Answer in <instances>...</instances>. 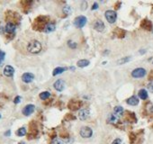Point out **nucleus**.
Wrapping results in <instances>:
<instances>
[{
	"mask_svg": "<svg viewBox=\"0 0 153 144\" xmlns=\"http://www.w3.org/2000/svg\"><path fill=\"white\" fill-rule=\"evenodd\" d=\"M112 144H124V143H123L121 139H115V140L112 142Z\"/></svg>",
	"mask_w": 153,
	"mask_h": 144,
	"instance_id": "27",
	"label": "nucleus"
},
{
	"mask_svg": "<svg viewBox=\"0 0 153 144\" xmlns=\"http://www.w3.org/2000/svg\"><path fill=\"white\" fill-rule=\"evenodd\" d=\"M14 73V69L12 66H6L4 69V75L6 76V77H13Z\"/></svg>",
	"mask_w": 153,
	"mask_h": 144,
	"instance_id": "11",
	"label": "nucleus"
},
{
	"mask_svg": "<svg viewBox=\"0 0 153 144\" xmlns=\"http://www.w3.org/2000/svg\"><path fill=\"white\" fill-rule=\"evenodd\" d=\"M15 29H16V26L15 25H14L13 23H7L6 25V28H5V30H6V32L7 33H10V34H12V33H14V32H15Z\"/></svg>",
	"mask_w": 153,
	"mask_h": 144,
	"instance_id": "12",
	"label": "nucleus"
},
{
	"mask_svg": "<svg viewBox=\"0 0 153 144\" xmlns=\"http://www.w3.org/2000/svg\"><path fill=\"white\" fill-rule=\"evenodd\" d=\"M141 26L143 29L148 31H152V24H151L150 21L147 20V19H144L142 22L141 23Z\"/></svg>",
	"mask_w": 153,
	"mask_h": 144,
	"instance_id": "10",
	"label": "nucleus"
},
{
	"mask_svg": "<svg viewBox=\"0 0 153 144\" xmlns=\"http://www.w3.org/2000/svg\"><path fill=\"white\" fill-rule=\"evenodd\" d=\"M89 114H90V113H89L88 110H87V109H82L80 112H79V119H80L81 121H85V120H87V118H88Z\"/></svg>",
	"mask_w": 153,
	"mask_h": 144,
	"instance_id": "14",
	"label": "nucleus"
},
{
	"mask_svg": "<svg viewBox=\"0 0 153 144\" xmlns=\"http://www.w3.org/2000/svg\"><path fill=\"white\" fill-rule=\"evenodd\" d=\"M149 79H153V71H151L150 74H149Z\"/></svg>",
	"mask_w": 153,
	"mask_h": 144,
	"instance_id": "32",
	"label": "nucleus"
},
{
	"mask_svg": "<svg viewBox=\"0 0 153 144\" xmlns=\"http://www.w3.org/2000/svg\"><path fill=\"white\" fill-rule=\"evenodd\" d=\"M26 134V129L24 127H22V128H20L17 132H16V135L17 136H20V137H22V136H24Z\"/></svg>",
	"mask_w": 153,
	"mask_h": 144,
	"instance_id": "22",
	"label": "nucleus"
},
{
	"mask_svg": "<svg viewBox=\"0 0 153 144\" xmlns=\"http://www.w3.org/2000/svg\"><path fill=\"white\" fill-rule=\"evenodd\" d=\"M27 50L29 52L32 53V54H37L42 51V44L38 41H32L29 43Z\"/></svg>",
	"mask_w": 153,
	"mask_h": 144,
	"instance_id": "1",
	"label": "nucleus"
},
{
	"mask_svg": "<svg viewBox=\"0 0 153 144\" xmlns=\"http://www.w3.org/2000/svg\"><path fill=\"white\" fill-rule=\"evenodd\" d=\"M50 96V93L48 91H45V92H42V93L40 94V98L42 100H46L48 99L49 97Z\"/></svg>",
	"mask_w": 153,
	"mask_h": 144,
	"instance_id": "21",
	"label": "nucleus"
},
{
	"mask_svg": "<svg viewBox=\"0 0 153 144\" xmlns=\"http://www.w3.org/2000/svg\"><path fill=\"white\" fill-rule=\"evenodd\" d=\"M87 17L84 16V15H80V16H78L75 18L74 20V25L76 28H82L85 26V25L87 24Z\"/></svg>",
	"mask_w": 153,
	"mask_h": 144,
	"instance_id": "2",
	"label": "nucleus"
},
{
	"mask_svg": "<svg viewBox=\"0 0 153 144\" xmlns=\"http://www.w3.org/2000/svg\"><path fill=\"white\" fill-rule=\"evenodd\" d=\"M21 99H22V98H21V96H16L15 98H14V103L15 104H19L21 102Z\"/></svg>",
	"mask_w": 153,
	"mask_h": 144,
	"instance_id": "30",
	"label": "nucleus"
},
{
	"mask_svg": "<svg viewBox=\"0 0 153 144\" xmlns=\"http://www.w3.org/2000/svg\"><path fill=\"white\" fill-rule=\"evenodd\" d=\"M53 86H54V88L57 91L61 92L65 88V82L63 81L62 79H59V80H57V81L55 82Z\"/></svg>",
	"mask_w": 153,
	"mask_h": 144,
	"instance_id": "7",
	"label": "nucleus"
},
{
	"mask_svg": "<svg viewBox=\"0 0 153 144\" xmlns=\"http://www.w3.org/2000/svg\"><path fill=\"white\" fill-rule=\"evenodd\" d=\"M19 144H25V143H24V142H20Z\"/></svg>",
	"mask_w": 153,
	"mask_h": 144,
	"instance_id": "34",
	"label": "nucleus"
},
{
	"mask_svg": "<svg viewBox=\"0 0 153 144\" xmlns=\"http://www.w3.org/2000/svg\"><path fill=\"white\" fill-rule=\"evenodd\" d=\"M52 144H65V143L63 142V140H60V139H55L52 141Z\"/></svg>",
	"mask_w": 153,
	"mask_h": 144,
	"instance_id": "26",
	"label": "nucleus"
},
{
	"mask_svg": "<svg viewBox=\"0 0 153 144\" xmlns=\"http://www.w3.org/2000/svg\"><path fill=\"white\" fill-rule=\"evenodd\" d=\"M0 118H1V114H0Z\"/></svg>",
	"mask_w": 153,
	"mask_h": 144,
	"instance_id": "36",
	"label": "nucleus"
},
{
	"mask_svg": "<svg viewBox=\"0 0 153 144\" xmlns=\"http://www.w3.org/2000/svg\"><path fill=\"white\" fill-rule=\"evenodd\" d=\"M146 75V70L142 68H138L131 72V76L135 78H141Z\"/></svg>",
	"mask_w": 153,
	"mask_h": 144,
	"instance_id": "4",
	"label": "nucleus"
},
{
	"mask_svg": "<svg viewBox=\"0 0 153 144\" xmlns=\"http://www.w3.org/2000/svg\"><path fill=\"white\" fill-rule=\"evenodd\" d=\"M55 30V25L54 24H47L46 27H45L44 31L46 33H50V32H53Z\"/></svg>",
	"mask_w": 153,
	"mask_h": 144,
	"instance_id": "19",
	"label": "nucleus"
},
{
	"mask_svg": "<svg viewBox=\"0 0 153 144\" xmlns=\"http://www.w3.org/2000/svg\"><path fill=\"white\" fill-rule=\"evenodd\" d=\"M1 63H2V61H0V66H1Z\"/></svg>",
	"mask_w": 153,
	"mask_h": 144,
	"instance_id": "35",
	"label": "nucleus"
},
{
	"mask_svg": "<svg viewBox=\"0 0 153 144\" xmlns=\"http://www.w3.org/2000/svg\"><path fill=\"white\" fill-rule=\"evenodd\" d=\"M97 7H98V5H97V4H95H95H94V6H93L92 9H93V10H95V8L97 9Z\"/></svg>",
	"mask_w": 153,
	"mask_h": 144,
	"instance_id": "31",
	"label": "nucleus"
},
{
	"mask_svg": "<svg viewBox=\"0 0 153 144\" xmlns=\"http://www.w3.org/2000/svg\"><path fill=\"white\" fill-rule=\"evenodd\" d=\"M78 67L79 68H85V67H87V66L90 64V62H89L87 59H80V60L78 61Z\"/></svg>",
	"mask_w": 153,
	"mask_h": 144,
	"instance_id": "17",
	"label": "nucleus"
},
{
	"mask_svg": "<svg viewBox=\"0 0 153 144\" xmlns=\"http://www.w3.org/2000/svg\"><path fill=\"white\" fill-rule=\"evenodd\" d=\"M114 114H118V115H122L123 114V108L122 107V106H115L114 107Z\"/></svg>",
	"mask_w": 153,
	"mask_h": 144,
	"instance_id": "23",
	"label": "nucleus"
},
{
	"mask_svg": "<svg viewBox=\"0 0 153 144\" xmlns=\"http://www.w3.org/2000/svg\"><path fill=\"white\" fill-rule=\"evenodd\" d=\"M34 109H35V106H33V105H27V106L23 109V114L25 116H28L34 112Z\"/></svg>",
	"mask_w": 153,
	"mask_h": 144,
	"instance_id": "6",
	"label": "nucleus"
},
{
	"mask_svg": "<svg viewBox=\"0 0 153 144\" xmlns=\"http://www.w3.org/2000/svg\"><path fill=\"white\" fill-rule=\"evenodd\" d=\"M33 78H34V76L32 73H24L22 76V80L24 83H31Z\"/></svg>",
	"mask_w": 153,
	"mask_h": 144,
	"instance_id": "8",
	"label": "nucleus"
},
{
	"mask_svg": "<svg viewBox=\"0 0 153 144\" xmlns=\"http://www.w3.org/2000/svg\"><path fill=\"white\" fill-rule=\"evenodd\" d=\"M131 59V57H125V58H123V59H119V60L117 61V63L121 65V64H124V63H126V62H129Z\"/></svg>",
	"mask_w": 153,
	"mask_h": 144,
	"instance_id": "24",
	"label": "nucleus"
},
{
	"mask_svg": "<svg viewBox=\"0 0 153 144\" xmlns=\"http://www.w3.org/2000/svg\"><path fill=\"white\" fill-rule=\"evenodd\" d=\"M148 89L153 93V81H151L149 83V85H148Z\"/></svg>",
	"mask_w": 153,
	"mask_h": 144,
	"instance_id": "29",
	"label": "nucleus"
},
{
	"mask_svg": "<svg viewBox=\"0 0 153 144\" xmlns=\"http://www.w3.org/2000/svg\"><path fill=\"white\" fill-rule=\"evenodd\" d=\"M5 56H6V53L4 51H2L0 50V61H3L5 59Z\"/></svg>",
	"mask_w": 153,
	"mask_h": 144,
	"instance_id": "28",
	"label": "nucleus"
},
{
	"mask_svg": "<svg viewBox=\"0 0 153 144\" xmlns=\"http://www.w3.org/2000/svg\"><path fill=\"white\" fill-rule=\"evenodd\" d=\"M139 96H140V98H141V99H142V100L147 99V98H148L147 91H146L145 89H141L139 91Z\"/></svg>",
	"mask_w": 153,
	"mask_h": 144,
	"instance_id": "18",
	"label": "nucleus"
},
{
	"mask_svg": "<svg viewBox=\"0 0 153 144\" xmlns=\"http://www.w3.org/2000/svg\"><path fill=\"white\" fill-rule=\"evenodd\" d=\"M127 104L128 105H130V106H137L138 104H139V99H138L136 96H131L130 98H128V100H127Z\"/></svg>",
	"mask_w": 153,
	"mask_h": 144,
	"instance_id": "15",
	"label": "nucleus"
},
{
	"mask_svg": "<svg viewBox=\"0 0 153 144\" xmlns=\"http://www.w3.org/2000/svg\"><path fill=\"white\" fill-rule=\"evenodd\" d=\"M107 121H108L109 122H111V124H116L119 121V117L115 114H110L108 116Z\"/></svg>",
	"mask_w": 153,
	"mask_h": 144,
	"instance_id": "16",
	"label": "nucleus"
},
{
	"mask_svg": "<svg viewBox=\"0 0 153 144\" xmlns=\"http://www.w3.org/2000/svg\"><path fill=\"white\" fill-rule=\"evenodd\" d=\"M105 18L110 24H113L117 19V14L113 10H107L105 12Z\"/></svg>",
	"mask_w": 153,
	"mask_h": 144,
	"instance_id": "3",
	"label": "nucleus"
},
{
	"mask_svg": "<svg viewBox=\"0 0 153 144\" xmlns=\"http://www.w3.org/2000/svg\"><path fill=\"white\" fill-rule=\"evenodd\" d=\"M10 133H11V132H10V131H8L7 132H6V134H5V135H6V136H9V135H10Z\"/></svg>",
	"mask_w": 153,
	"mask_h": 144,
	"instance_id": "33",
	"label": "nucleus"
},
{
	"mask_svg": "<svg viewBox=\"0 0 153 144\" xmlns=\"http://www.w3.org/2000/svg\"><path fill=\"white\" fill-rule=\"evenodd\" d=\"M79 133H80V136L83 137V138H90L93 134V131L89 127H83L81 128Z\"/></svg>",
	"mask_w": 153,
	"mask_h": 144,
	"instance_id": "5",
	"label": "nucleus"
},
{
	"mask_svg": "<svg viewBox=\"0 0 153 144\" xmlns=\"http://www.w3.org/2000/svg\"><path fill=\"white\" fill-rule=\"evenodd\" d=\"M68 44H69V46L70 47L71 49H75V48L76 47V43H75L74 42H72V41H69Z\"/></svg>",
	"mask_w": 153,
	"mask_h": 144,
	"instance_id": "25",
	"label": "nucleus"
},
{
	"mask_svg": "<svg viewBox=\"0 0 153 144\" xmlns=\"http://www.w3.org/2000/svg\"><path fill=\"white\" fill-rule=\"evenodd\" d=\"M81 105H82V102L81 101H79V100H72V101L69 103V109L71 110H78L81 106Z\"/></svg>",
	"mask_w": 153,
	"mask_h": 144,
	"instance_id": "9",
	"label": "nucleus"
},
{
	"mask_svg": "<svg viewBox=\"0 0 153 144\" xmlns=\"http://www.w3.org/2000/svg\"><path fill=\"white\" fill-rule=\"evenodd\" d=\"M65 69H64V68H61V67L56 68V69H55L54 70H53L52 75H53V76H57V75H59V74L63 73V72L65 71Z\"/></svg>",
	"mask_w": 153,
	"mask_h": 144,
	"instance_id": "20",
	"label": "nucleus"
},
{
	"mask_svg": "<svg viewBox=\"0 0 153 144\" xmlns=\"http://www.w3.org/2000/svg\"><path fill=\"white\" fill-rule=\"evenodd\" d=\"M105 24L101 20H97V22L94 24V28L97 31H98V32H103V31L105 30Z\"/></svg>",
	"mask_w": 153,
	"mask_h": 144,
	"instance_id": "13",
	"label": "nucleus"
}]
</instances>
